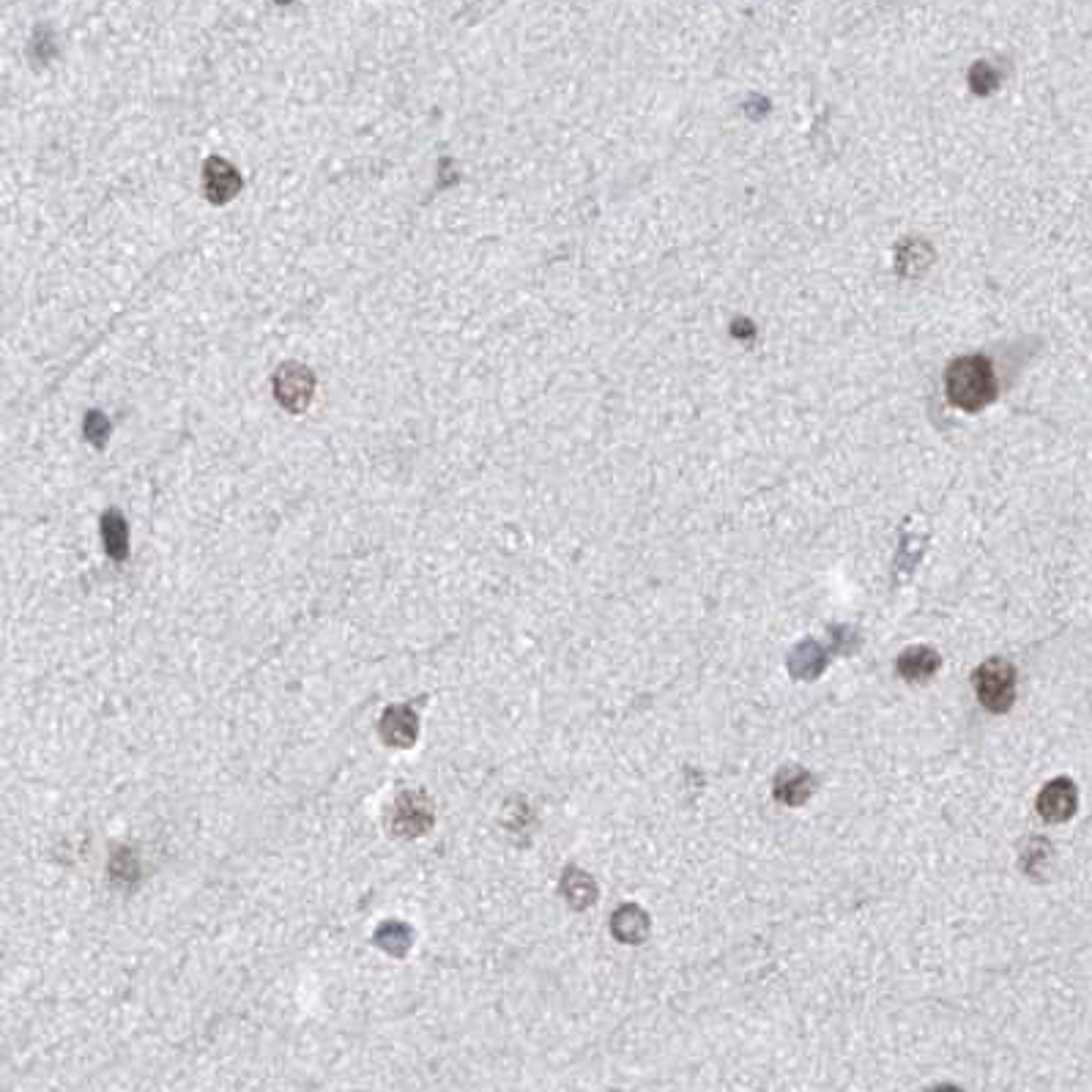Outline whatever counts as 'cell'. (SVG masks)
<instances>
[{
    "label": "cell",
    "instance_id": "6da1fadb",
    "mask_svg": "<svg viewBox=\"0 0 1092 1092\" xmlns=\"http://www.w3.org/2000/svg\"><path fill=\"white\" fill-rule=\"evenodd\" d=\"M994 373L991 364L980 356L958 359L947 370V395L964 411H978L994 400Z\"/></svg>",
    "mask_w": 1092,
    "mask_h": 1092
},
{
    "label": "cell",
    "instance_id": "5bb4252c",
    "mask_svg": "<svg viewBox=\"0 0 1092 1092\" xmlns=\"http://www.w3.org/2000/svg\"><path fill=\"white\" fill-rule=\"evenodd\" d=\"M27 55H30V60H33L36 66H44V63H49V60L58 55L55 33H52L47 25H38V27L33 30L30 44H27Z\"/></svg>",
    "mask_w": 1092,
    "mask_h": 1092
},
{
    "label": "cell",
    "instance_id": "e0dca14e",
    "mask_svg": "<svg viewBox=\"0 0 1092 1092\" xmlns=\"http://www.w3.org/2000/svg\"><path fill=\"white\" fill-rule=\"evenodd\" d=\"M378 939H392V942H386L384 947H386L389 953H403V950L397 947V942H400L403 947H408V945H411V931H408L405 925H400V923H389V925H384V928L378 931Z\"/></svg>",
    "mask_w": 1092,
    "mask_h": 1092
},
{
    "label": "cell",
    "instance_id": "3957f363",
    "mask_svg": "<svg viewBox=\"0 0 1092 1092\" xmlns=\"http://www.w3.org/2000/svg\"><path fill=\"white\" fill-rule=\"evenodd\" d=\"M315 392V375L309 367L287 362L274 373V397L290 414H301Z\"/></svg>",
    "mask_w": 1092,
    "mask_h": 1092
},
{
    "label": "cell",
    "instance_id": "7c38bea8",
    "mask_svg": "<svg viewBox=\"0 0 1092 1092\" xmlns=\"http://www.w3.org/2000/svg\"><path fill=\"white\" fill-rule=\"evenodd\" d=\"M561 895L572 909H589L597 901V884L594 879L580 870V868H567L561 876Z\"/></svg>",
    "mask_w": 1092,
    "mask_h": 1092
},
{
    "label": "cell",
    "instance_id": "30bf717a",
    "mask_svg": "<svg viewBox=\"0 0 1092 1092\" xmlns=\"http://www.w3.org/2000/svg\"><path fill=\"white\" fill-rule=\"evenodd\" d=\"M824 668H827V649L821 646L819 641H814V638L800 641V643L792 649V654H789V671H792V676L800 679V682H814V679H819L821 674H824Z\"/></svg>",
    "mask_w": 1092,
    "mask_h": 1092
},
{
    "label": "cell",
    "instance_id": "ba28073f",
    "mask_svg": "<svg viewBox=\"0 0 1092 1092\" xmlns=\"http://www.w3.org/2000/svg\"><path fill=\"white\" fill-rule=\"evenodd\" d=\"M649 931H652L649 914H646L641 906H635V903L619 906V909L613 912V917H611V934H613L619 942H624V945H641V942H646Z\"/></svg>",
    "mask_w": 1092,
    "mask_h": 1092
},
{
    "label": "cell",
    "instance_id": "52a82bcc",
    "mask_svg": "<svg viewBox=\"0 0 1092 1092\" xmlns=\"http://www.w3.org/2000/svg\"><path fill=\"white\" fill-rule=\"evenodd\" d=\"M895 668L906 682L920 685V682H928L936 676V671L942 668V657L934 646H909L898 654Z\"/></svg>",
    "mask_w": 1092,
    "mask_h": 1092
},
{
    "label": "cell",
    "instance_id": "8fae6325",
    "mask_svg": "<svg viewBox=\"0 0 1092 1092\" xmlns=\"http://www.w3.org/2000/svg\"><path fill=\"white\" fill-rule=\"evenodd\" d=\"M381 734H384L386 742H392L397 748L414 745V740H416V715L408 707H392L384 715Z\"/></svg>",
    "mask_w": 1092,
    "mask_h": 1092
},
{
    "label": "cell",
    "instance_id": "ac0fdd59",
    "mask_svg": "<svg viewBox=\"0 0 1092 1092\" xmlns=\"http://www.w3.org/2000/svg\"><path fill=\"white\" fill-rule=\"evenodd\" d=\"M279 5H287V3H293V0H276Z\"/></svg>",
    "mask_w": 1092,
    "mask_h": 1092
},
{
    "label": "cell",
    "instance_id": "2e32d148",
    "mask_svg": "<svg viewBox=\"0 0 1092 1092\" xmlns=\"http://www.w3.org/2000/svg\"><path fill=\"white\" fill-rule=\"evenodd\" d=\"M82 436H85V441L91 444V447H96V449H104V444H107V438H110V419L102 414V411H88L85 414V422H82Z\"/></svg>",
    "mask_w": 1092,
    "mask_h": 1092
},
{
    "label": "cell",
    "instance_id": "5b68a950",
    "mask_svg": "<svg viewBox=\"0 0 1092 1092\" xmlns=\"http://www.w3.org/2000/svg\"><path fill=\"white\" fill-rule=\"evenodd\" d=\"M203 187H206V198H209L214 206H225V203H231V200L242 192L244 181H242L239 170H236L228 159L211 157V159H206V165H203Z\"/></svg>",
    "mask_w": 1092,
    "mask_h": 1092
},
{
    "label": "cell",
    "instance_id": "7a4b0ae2",
    "mask_svg": "<svg viewBox=\"0 0 1092 1092\" xmlns=\"http://www.w3.org/2000/svg\"><path fill=\"white\" fill-rule=\"evenodd\" d=\"M972 685L983 709L1005 715L1016 701V665L1005 657H989L975 668Z\"/></svg>",
    "mask_w": 1092,
    "mask_h": 1092
},
{
    "label": "cell",
    "instance_id": "277c9868",
    "mask_svg": "<svg viewBox=\"0 0 1092 1092\" xmlns=\"http://www.w3.org/2000/svg\"><path fill=\"white\" fill-rule=\"evenodd\" d=\"M1076 808H1079V792L1071 778L1049 781L1035 800V811L1046 824H1063V821L1074 819Z\"/></svg>",
    "mask_w": 1092,
    "mask_h": 1092
},
{
    "label": "cell",
    "instance_id": "9a60e30c",
    "mask_svg": "<svg viewBox=\"0 0 1092 1092\" xmlns=\"http://www.w3.org/2000/svg\"><path fill=\"white\" fill-rule=\"evenodd\" d=\"M1049 857H1052V843L1043 840V838H1035V840H1030V849L1022 851V870H1024L1030 879H1033V876H1041V873H1043L1041 862H1049Z\"/></svg>",
    "mask_w": 1092,
    "mask_h": 1092
},
{
    "label": "cell",
    "instance_id": "9c48e42d",
    "mask_svg": "<svg viewBox=\"0 0 1092 1092\" xmlns=\"http://www.w3.org/2000/svg\"><path fill=\"white\" fill-rule=\"evenodd\" d=\"M433 824V805L425 795H405L395 808V829L400 835H422Z\"/></svg>",
    "mask_w": 1092,
    "mask_h": 1092
},
{
    "label": "cell",
    "instance_id": "4fadbf2b",
    "mask_svg": "<svg viewBox=\"0 0 1092 1092\" xmlns=\"http://www.w3.org/2000/svg\"><path fill=\"white\" fill-rule=\"evenodd\" d=\"M102 540H104V550L115 561L126 558V553H129V529H126V521H124V515L118 510H110V513L102 515Z\"/></svg>",
    "mask_w": 1092,
    "mask_h": 1092
},
{
    "label": "cell",
    "instance_id": "8992f818",
    "mask_svg": "<svg viewBox=\"0 0 1092 1092\" xmlns=\"http://www.w3.org/2000/svg\"><path fill=\"white\" fill-rule=\"evenodd\" d=\"M814 786H816V781H814V775H811L805 767H800V764H786V767L778 770V775H775V781H773V795H775V800H778L781 805H786V808H800V805H805V803L811 800Z\"/></svg>",
    "mask_w": 1092,
    "mask_h": 1092
}]
</instances>
